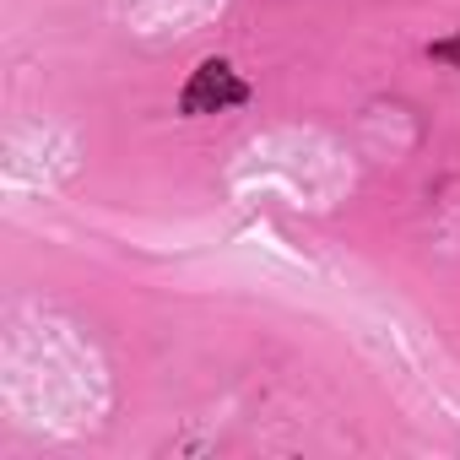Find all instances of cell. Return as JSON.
Listing matches in <instances>:
<instances>
[{
  "label": "cell",
  "mask_w": 460,
  "mask_h": 460,
  "mask_svg": "<svg viewBox=\"0 0 460 460\" xmlns=\"http://www.w3.org/2000/svg\"><path fill=\"white\" fill-rule=\"evenodd\" d=\"M428 55H433L438 66H455V71H460V33H455V39H438V44H428Z\"/></svg>",
  "instance_id": "7a4b0ae2"
},
{
  "label": "cell",
  "mask_w": 460,
  "mask_h": 460,
  "mask_svg": "<svg viewBox=\"0 0 460 460\" xmlns=\"http://www.w3.org/2000/svg\"><path fill=\"white\" fill-rule=\"evenodd\" d=\"M244 98H250V87L239 82V71L227 66V60H200V66H195V76H190V82H184V93H179V114L200 119V114L239 109Z\"/></svg>",
  "instance_id": "6da1fadb"
}]
</instances>
